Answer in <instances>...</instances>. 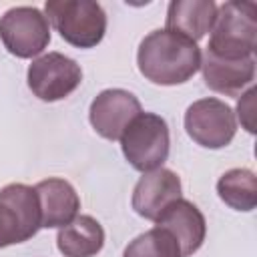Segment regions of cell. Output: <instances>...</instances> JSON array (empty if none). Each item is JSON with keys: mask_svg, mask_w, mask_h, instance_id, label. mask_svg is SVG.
Segmentation results:
<instances>
[{"mask_svg": "<svg viewBox=\"0 0 257 257\" xmlns=\"http://www.w3.org/2000/svg\"><path fill=\"white\" fill-rule=\"evenodd\" d=\"M34 193L40 207V227L44 229L68 225L80 209V199L74 187L64 179L52 177L40 181L34 185Z\"/></svg>", "mask_w": 257, "mask_h": 257, "instance_id": "obj_13", "label": "cell"}, {"mask_svg": "<svg viewBox=\"0 0 257 257\" xmlns=\"http://www.w3.org/2000/svg\"><path fill=\"white\" fill-rule=\"evenodd\" d=\"M257 48V4L225 2L217 6L207 50L219 58H249Z\"/></svg>", "mask_w": 257, "mask_h": 257, "instance_id": "obj_2", "label": "cell"}, {"mask_svg": "<svg viewBox=\"0 0 257 257\" xmlns=\"http://www.w3.org/2000/svg\"><path fill=\"white\" fill-rule=\"evenodd\" d=\"M215 16L217 4L213 0H173L167 8L165 28L197 42L211 32Z\"/></svg>", "mask_w": 257, "mask_h": 257, "instance_id": "obj_14", "label": "cell"}, {"mask_svg": "<svg viewBox=\"0 0 257 257\" xmlns=\"http://www.w3.org/2000/svg\"><path fill=\"white\" fill-rule=\"evenodd\" d=\"M237 116L247 133H255V88L253 86L239 98Z\"/></svg>", "mask_w": 257, "mask_h": 257, "instance_id": "obj_18", "label": "cell"}, {"mask_svg": "<svg viewBox=\"0 0 257 257\" xmlns=\"http://www.w3.org/2000/svg\"><path fill=\"white\" fill-rule=\"evenodd\" d=\"M28 88L44 102L66 98L82 82V70L76 60L60 52H48L32 60L28 66Z\"/></svg>", "mask_w": 257, "mask_h": 257, "instance_id": "obj_8", "label": "cell"}, {"mask_svg": "<svg viewBox=\"0 0 257 257\" xmlns=\"http://www.w3.org/2000/svg\"><path fill=\"white\" fill-rule=\"evenodd\" d=\"M137 64L147 80L175 86L187 82L201 68V48L179 32L159 28L141 40Z\"/></svg>", "mask_w": 257, "mask_h": 257, "instance_id": "obj_1", "label": "cell"}, {"mask_svg": "<svg viewBox=\"0 0 257 257\" xmlns=\"http://www.w3.org/2000/svg\"><path fill=\"white\" fill-rule=\"evenodd\" d=\"M122 257H181V247L167 229L153 227L135 237L126 245Z\"/></svg>", "mask_w": 257, "mask_h": 257, "instance_id": "obj_17", "label": "cell"}, {"mask_svg": "<svg viewBox=\"0 0 257 257\" xmlns=\"http://www.w3.org/2000/svg\"><path fill=\"white\" fill-rule=\"evenodd\" d=\"M141 112V102L133 92L122 88H106L90 102L88 118L92 128L102 139L118 141L128 122Z\"/></svg>", "mask_w": 257, "mask_h": 257, "instance_id": "obj_9", "label": "cell"}, {"mask_svg": "<svg viewBox=\"0 0 257 257\" xmlns=\"http://www.w3.org/2000/svg\"><path fill=\"white\" fill-rule=\"evenodd\" d=\"M217 193L235 211H253L257 205V179L249 169H231L217 181Z\"/></svg>", "mask_w": 257, "mask_h": 257, "instance_id": "obj_16", "label": "cell"}, {"mask_svg": "<svg viewBox=\"0 0 257 257\" xmlns=\"http://www.w3.org/2000/svg\"><path fill=\"white\" fill-rule=\"evenodd\" d=\"M40 229V207L34 187L10 183L0 189V249L24 243Z\"/></svg>", "mask_w": 257, "mask_h": 257, "instance_id": "obj_5", "label": "cell"}, {"mask_svg": "<svg viewBox=\"0 0 257 257\" xmlns=\"http://www.w3.org/2000/svg\"><path fill=\"white\" fill-rule=\"evenodd\" d=\"M0 40L12 56L34 58L50 42L48 18L34 6H14L0 16Z\"/></svg>", "mask_w": 257, "mask_h": 257, "instance_id": "obj_6", "label": "cell"}, {"mask_svg": "<svg viewBox=\"0 0 257 257\" xmlns=\"http://www.w3.org/2000/svg\"><path fill=\"white\" fill-rule=\"evenodd\" d=\"M44 14L56 32L76 48L96 46L106 32V14L92 0H48Z\"/></svg>", "mask_w": 257, "mask_h": 257, "instance_id": "obj_3", "label": "cell"}, {"mask_svg": "<svg viewBox=\"0 0 257 257\" xmlns=\"http://www.w3.org/2000/svg\"><path fill=\"white\" fill-rule=\"evenodd\" d=\"M118 141L128 165L141 173L161 169L169 157V126L167 120L155 112L137 114Z\"/></svg>", "mask_w": 257, "mask_h": 257, "instance_id": "obj_4", "label": "cell"}, {"mask_svg": "<svg viewBox=\"0 0 257 257\" xmlns=\"http://www.w3.org/2000/svg\"><path fill=\"white\" fill-rule=\"evenodd\" d=\"M58 251L64 257H94L104 245V229L90 215H76L56 235Z\"/></svg>", "mask_w": 257, "mask_h": 257, "instance_id": "obj_15", "label": "cell"}, {"mask_svg": "<svg viewBox=\"0 0 257 257\" xmlns=\"http://www.w3.org/2000/svg\"><path fill=\"white\" fill-rule=\"evenodd\" d=\"M205 84L225 96H237L255 78V58H219L205 50L201 54Z\"/></svg>", "mask_w": 257, "mask_h": 257, "instance_id": "obj_12", "label": "cell"}, {"mask_svg": "<svg viewBox=\"0 0 257 257\" xmlns=\"http://www.w3.org/2000/svg\"><path fill=\"white\" fill-rule=\"evenodd\" d=\"M155 223L157 227L167 229L177 239L181 247V257H189L195 251H199L207 235V223L203 213L197 209V205H193L183 197L173 201L157 217Z\"/></svg>", "mask_w": 257, "mask_h": 257, "instance_id": "obj_11", "label": "cell"}, {"mask_svg": "<svg viewBox=\"0 0 257 257\" xmlns=\"http://www.w3.org/2000/svg\"><path fill=\"white\" fill-rule=\"evenodd\" d=\"M185 131L205 149H223L237 133L235 112L219 98H199L185 112Z\"/></svg>", "mask_w": 257, "mask_h": 257, "instance_id": "obj_7", "label": "cell"}, {"mask_svg": "<svg viewBox=\"0 0 257 257\" xmlns=\"http://www.w3.org/2000/svg\"><path fill=\"white\" fill-rule=\"evenodd\" d=\"M177 199H181V179L171 169L161 167L143 173L133 191V209L141 217L157 221V217Z\"/></svg>", "mask_w": 257, "mask_h": 257, "instance_id": "obj_10", "label": "cell"}]
</instances>
